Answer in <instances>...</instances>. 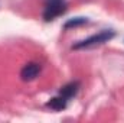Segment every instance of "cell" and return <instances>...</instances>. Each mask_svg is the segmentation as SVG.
Returning <instances> with one entry per match:
<instances>
[{
	"label": "cell",
	"instance_id": "8992f818",
	"mask_svg": "<svg viewBox=\"0 0 124 123\" xmlns=\"http://www.w3.org/2000/svg\"><path fill=\"white\" fill-rule=\"evenodd\" d=\"M88 23V19L87 18H72L69 20L65 22L63 25V29H72V28H79V26H84Z\"/></svg>",
	"mask_w": 124,
	"mask_h": 123
},
{
	"label": "cell",
	"instance_id": "5b68a950",
	"mask_svg": "<svg viewBox=\"0 0 124 123\" xmlns=\"http://www.w3.org/2000/svg\"><path fill=\"white\" fill-rule=\"evenodd\" d=\"M66 106H68V100L65 97H62L61 94H58L56 97H52V98H49V101H46V107H49L55 112L65 110Z\"/></svg>",
	"mask_w": 124,
	"mask_h": 123
},
{
	"label": "cell",
	"instance_id": "6da1fadb",
	"mask_svg": "<svg viewBox=\"0 0 124 123\" xmlns=\"http://www.w3.org/2000/svg\"><path fill=\"white\" fill-rule=\"evenodd\" d=\"M116 36V32L113 29H104V31L98 32L93 36L84 39V41H79L77 44L72 45V49H87V48H94V46H100V45H104L107 42H110L113 38Z\"/></svg>",
	"mask_w": 124,
	"mask_h": 123
},
{
	"label": "cell",
	"instance_id": "7a4b0ae2",
	"mask_svg": "<svg viewBox=\"0 0 124 123\" xmlns=\"http://www.w3.org/2000/svg\"><path fill=\"white\" fill-rule=\"evenodd\" d=\"M66 0H45L43 7V20L52 22L58 16L63 15L66 12Z\"/></svg>",
	"mask_w": 124,
	"mask_h": 123
},
{
	"label": "cell",
	"instance_id": "3957f363",
	"mask_svg": "<svg viewBox=\"0 0 124 123\" xmlns=\"http://www.w3.org/2000/svg\"><path fill=\"white\" fill-rule=\"evenodd\" d=\"M40 70H42L40 64H38V62H28L20 70V78H22V81L31 83L33 80H36V77L40 74Z\"/></svg>",
	"mask_w": 124,
	"mask_h": 123
},
{
	"label": "cell",
	"instance_id": "277c9868",
	"mask_svg": "<svg viewBox=\"0 0 124 123\" xmlns=\"http://www.w3.org/2000/svg\"><path fill=\"white\" fill-rule=\"evenodd\" d=\"M79 88H81V83L79 81H71V83H66L63 87H61L58 94H61L62 97H65L69 101L71 98H74L78 94Z\"/></svg>",
	"mask_w": 124,
	"mask_h": 123
}]
</instances>
